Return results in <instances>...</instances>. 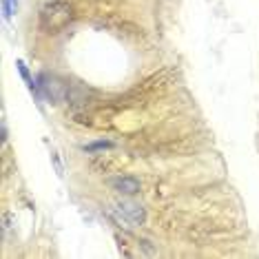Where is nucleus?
I'll use <instances>...</instances> for the list:
<instances>
[{"label": "nucleus", "instance_id": "3", "mask_svg": "<svg viewBox=\"0 0 259 259\" xmlns=\"http://www.w3.org/2000/svg\"><path fill=\"white\" fill-rule=\"evenodd\" d=\"M117 213H120L128 224H142L144 222V210L133 202H120L117 204Z\"/></svg>", "mask_w": 259, "mask_h": 259}, {"label": "nucleus", "instance_id": "8", "mask_svg": "<svg viewBox=\"0 0 259 259\" xmlns=\"http://www.w3.org/2000/svg\"><path fill=\"white\" fill-rule=\"evenodd\" d=\"M51 160H54V164H56V173L62 178V164H60V160H58V153H56V151L51 153Z\"/></svg>", "mask_w": 259, "mask_h": 259}, {"label": "nucleus", "instance_id": "7", "mask_svg": "<svg viewBox=\"0 0 259 259\" xmlns=\"http://www.w3.org/2000/svg\"><path fill=\"white\" fill-rule=\"evenodd\" d=\"M3 11H5V18L11 20V16L18 11V0H3Z\"/></svg>", "mask_w": 259, "mask_h": 259}, {"label": "nucleus", "instance_id": "6", "mask_svg": "<svg viewBox=\"0 0 259 259\" xmlns=\"http://www.w3.org/2000/svg\"><path fill=\"white\" fill-rule=\"evenodd\" d=\"M84 151H89V153H93V151H104V149H113V142H109V140H100V142H91V144H84L82 146Z\"/></svg>", "mask_w": 259, "mask_h": 259}, {"label": "nucleus", "instance_id": "5", "mask_svg": "<svg viewBox=\"0 0 259 259\" xmlns=\"http://www.w3.org/2000/svg\"><path fill=\"white\" fill-rule=\"evenodd\" d=\"M113 186L120 193H124V195H135V193H140V182L135 180V178H128V175L113 180Z\"/></svg>", "mask_w": 259, "mask_h": 259}, {"label": "nucleus", "instance_id": "1", "mask_svg": "<svg viewBox=\"0 0 259 259\" xmlns=\"http://www.w3.org/2000/svg\"><path fill=\"white\" fill-rule=\"evenodd\" d=\"M71 20H73V7L69 3H64V0L47 3L42 11H40V29L47 33L62 31Z\"/></svg>", "mask_w": 259, "mask_h": 259}, {"label": "nucleus", "instance_id": "2", "mask_svg": "<svg viewBox=\"0 0 259 259\" xmlns=\"http://www.w3.org/2000/svg\"><path fill=\"white\" fill-rule=\"evenodd\" d=\"M38 84H40V93H45L51 102H60V100L67 98V84L56 75L42 73L38 78Z\"/></svg>", "mask_w": 259, "mask_h": 259}, {"label": "nucleus", "instance_id": "4", "mask_svg": "<svg viewBox=\"0 0 259 259\" xmlns=\"http://www.w3.org/2000/svg\"><path fill=\"white\" fill-rule=\"evenodd\" d=\"M16 67H18V71H20V78L25 80V84H27V89L33 93V98H36V102H38V107H42V96H40V84H38V80H33L31 78V73H29V69H27V64L22 62V60H18L16 62Z\"/></svg>", "mask_w": 259, "mask_h": 259}, {"label": "nucleus", "instance_id": "9", "mask_svg": "<svg viewBox=\"0 0 259 259\" xmlns=\"http://www.w3.org/2000/svg\"><path fill=\"white\" fill-rule=\"evenodd\" d=\"M0 135H3V144H7V126H5V122L0 126Z\"/></svg>", "mask_w": 259, "mask_h": 259}]
</instances>
